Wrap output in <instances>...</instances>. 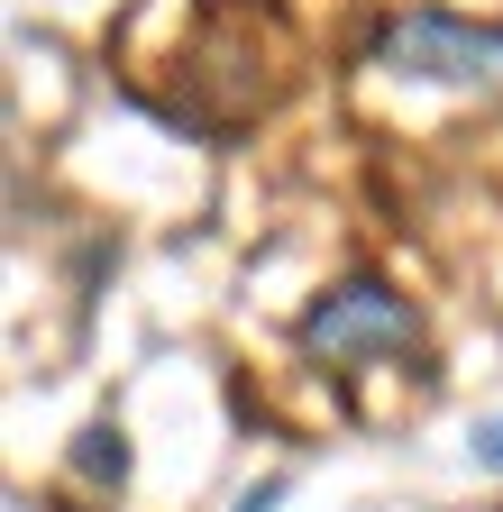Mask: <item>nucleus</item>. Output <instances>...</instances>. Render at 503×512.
Masks as SVG:
<instances>
[{
	"label": "nucleus",
	"mask_w": 503,
	"mask_h": 512,
	"mask_svg": "<svg viewBox=\"0 0 503 512\" xmlns=\"http://www.w3.org/2000/svg\"><path fill=\"white\" fill-rule=\"evenodd\" d=\"M375 64L403 83H485L503 92V28H476V19H449V10H403L375 37Z\"/></svg>",
	"instance_id": "nucleus-1"
},
{
	"label": "nucleus",
	"mask_w": 503,
	"mask_h": 512,
	"mask_svg": "<svg viewBox=\"0 0 503 512\" xmlns=\"http://www.w3.org/2000/svg\"><path fill=\"white\" fill-rule=\"evenodd\" d=\"M412 339H421L412 302H403V293H385L375 275H357V284H330L321 302L302 311V348L321 357V366H366V357H403Z\"/></svg>",
	"instance_id": "nucleus-2"
},
{
	"label": "nucleus",
	"mask_w": 503,
	"mask_h": 512,
	"mask_svg": "<svg viewBox=\"0 0 503 512\" xmlns=\"http://www.w3.org/2000/svg\"><path fill=\"white\" fill-rule=\"evenodd\" d=\"M74 476L101 485V494H119V485H129V430H119V421H92L74 439Z\"/></svg>",
	"instance_id": "nucleus-3"
},
{
	"label": "nucleus",
	"mask_w": 503,
	"mask_h": 512,
	"mask_svg": "<svg viewBox=\"0 0 503 512\" xmlns=\"http://www.w3.org/2000/svg\"><path fill=\"white\" fill-rule=\"evenodd\" d=\"M275 503H284V476H266V485H247V494H238V512H275Z\"/></svg>",
	"instance_id": "nucleus-4"
},
{
	"label": "nucleus",
	"mask_w": 503,
	"mask_h": 512,
	"mask_svg": "<svg viewBox=\"0 0 503 512\" xmlns=\"http://www.w3.org/2000/svg\"><path fill=\"white\" fill-rule=\"evenodd\" d=\"M476 467H494V476H503V421H485V430H476Z\"/></svg>",
	"instance_id": "nucleus-5"
}]
</instances>
